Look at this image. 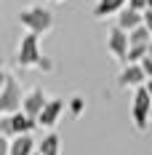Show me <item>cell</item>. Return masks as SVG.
Wrapping results in <instances>:
<instances>
[{"label": "cell", "mask_w": 152, "mask_h": 155, "mask_svg": "<svg viewBox=\"0 0 152 155\" xmlns=\"http://www.w3.org/2000/svg\"><path fill=\"white\" fill-rule=\"evenodd\" d=\"M147 11H152V0H147Z\"/></svg>", "instance_id": "cell-24"}, {"label": "cell", "mask_w": 152, "mask_h": 155, "mask_svg": "<svg viewBox=\"0 0 152 155\" xmlns=\"http://www.w3.org/2000/svg\"><path fill=\"white\" fill-rule=\"evenodd\" d=\"M139 67H141V72L147 75V80H150V78H152V59H150V56H144V59L139 62Z\"/></svg>", "instance_id": "cell-17"}, {"label": "cell", "mask_w": 152, "mask_h": 155, "mask_svg": "<svg viewBox=\"0 0 152 155\" xmlns=\"http://www.w3.org/2000/svg\"><path fill=\"white\" fill-rule=\"evenodd\" d=\"M19 24L27 32H32V35L40 38V35H46L48 30H53L56 19H53V14H51L48 8H43V5H27V8L19 11Z\"/></svg>", "instance_id": "cell-1"}, {"label": "cell", "mask_w": 152, "mask_h": 155, "mask_svg": "<svg viewBox=\"0 0 152 155\" xmlns=\"http://www.w3.org/2000/svg\"><path fill=\"white\" fill-rule=\"evenodd\" d=\"M48 96L43 88H32L30 94H24V102H21V112L27 115V118H32V120H37V115L43 112V107H46Z\"/></svg>", "instance_id": "cell-6"}, {"label": "cell", "mask_w": 152, "mask_h": 155, "mask_svg": "<svg viewBox=\"0 0 152 155\" xmlns=\"http://www.w3.org/2000/svg\"><path fill=\"white\" fill-rule=\"evenodd\" d=\"M53 3H64V0H53Z\"/></svg>", "instance_id": "cell-25"}, {"label": "cell", "mask_w": 152, "mask_h": 155, "mask_svg": "<svg viewBox=\"0 0 152 155\" xmlns=\"http://www.w3.org/2000/svg\"><path fill=\"white\" fill-rule=\"evenodd\" d=\"M144 83H147V75L141 72L139 64H125L123 72L118 75V86H120V88H139V86H144Z\"/></svg>", "instance_id": "cell-8"}, {"label": "cell", "mask_w": 152, "mask_h": 155, "mask_svg": "<svg viewBox=\"0 0 152 155\" xmlns=\"http://www.w3.org/2000/svg\"><path fill=\"white\" fill-rule=\"evenodd\" d=\"M8 120H11V131H14V137H24V134H32V131H35V126H37V120L27 118L21 110H19V112H14V115H8Z\"/></svg>", "instance_id": "cell-10"}, {"label": "cell", "mask_w": 152, "mask_h": 155, "mask_svg": "<svg viewBox=\"0 0 152 155\" xmlns=\"http://www.w3.org/2000/svg\"><path fill=\"white\" fill-rule=\"evenodd\" d=\"M150 118H152V112H150Z\"/></svg>", "instance_id": "cell-27"}, {"label": "cell", "mask_w": 152, "mask_h": 155, "mask_svg": "<svg viewBox=\"0 0 152 155\" xmlns=\"http://www.w3.org/2000/svg\"><path fill=\"white\" fill-rule=\"evenodd\" d=\"M37 153L40 155H59L61 153V139H59V134H46L43 139H40V144H37Z\"/></svg>", "instance_id": "cell-13"}, {"label": "cell", "mask_w": 152, "mask_h": 155, "mask_svg": "<svg viewBox=\"0 0 152 155\" xmlns=\"http://www.w3.org/2000/svg\"><path fill=\"white\" fill-rule=\"evenodd\" d=\"M141 24H144L147 32L152 35V11H141Z\"/></svg>", "instance_id": "cell-18"}, {"label": "cell", "mask_w": 152, "mask_h": 155, "mask_svg": "<svg viewBox=\"0 0 152 155\" xmlns=\"http://www.w3.org/2000/svg\"><path fill=\"white\" fill-rule=\"evenodd\" d=\"M35 155H40V153H37V150H35Z\"/></svg>", "instance_id": "cell-26"}, {"label": "cell", "mask_w": 152, "mask_h": 155, "mask_svg": "<svg viewBox=\"0 0 152 155\" xmlns=\"http://www.w3.org/2000/svg\"><path fill=\"white\" fill-rule=\"evenodd\" d=\"M144 88H147V94H150V96H152V78H150V80H147V83H144Z\"/></svg>", "instance_id": "cell-22"}, {"label": "cell", "mask_w": 152, "mask_h": 155, "mask_svg": "<svg viewBox=\"0 0 152 155\" xmlns=\"http://www.w3.org/2000/svg\"><path fill=\"white\" fill-rule=\"evenodd\" d=\"M150 40H152V35L147 32V27H144V24L128 32V46H131V48H134V46H150Z\"/></svg>", "instance_id": "cell-14"}, {"label": "cell", "mask_w": 152, "mask_h": 155, "mask_svg": "<svg viewBox=\"0 0 152 155\" xmlns=\"http://www.w3.org/2000/svg\"><path fill=\"white\" fill-rule=\"evenodd\" d=\"M125 8H131V11H139V14H141V11H147V0H128Z\"/></svg>", "instance_id": "cell-16"}, {"label": "cell", "mask_w": 152, "mask_h": 155, "mask_svg": "<svg viewBox=\"0 0 152 155\" xmlns=\"http://www.w3.org/2000/svg\"><path fill=\"white\" fill-rule=\"evenodd\" d=\"M150 112H152V96L147 94L144 86L134 88V102H131V120L139 131H144L150 123Z\"/></svg>", "instance_id": "cell-3"}, {"label": "cell", "mask_w": 152, "mask_h": 155, "mask_svg": "<svg viewBox=\"0 0 152 155\" xmlns=\"http://www.w3.org/2000/svg\"><path fill=\"white\" fill-rule=\"evenodd\" d=\"M8 155H35V139H32V134L14 137V139H11V150H8Z\"/></svg>", "instance_id": "cell-12"}, {"label": "cell", "mask_w": 152, "mask_h": 155, "mask_svg": "<svg viewBox=\"0 0 152 155\" xmlns=\"http://www.w3.org/2000/svg\"><path fill=\"white\" fill-rule=\"evenodd\" d=\"M107 48H109V54L115 56V59H120L125 64V56H128V32L118 30V27H109L107 32Z\"/></svg>", "instance_id": "cell-5"}, {"label": "cell", "mask_w": 152, "mask_h": 155, "mask_svg": "<svg viewBox=\"0 0 152 155\" xmlns=\"http://www.w3.org/2000/svg\"><path fill=\"white\" fill-rule=\"evenodd\" d=\"M40 38L37 35H32V32H27L24 38H21V43H19V54H16V64L19 67H37L40 64Z\"/></svg>", "instance_id": "cell-4"}, {"label": "cell", "mask_w": 152, "mask_h": 155, "mask_svg": "<svg viewBox=\"0 0 152 155\" xmlns=\"http://www.w3.org/2000/svg\"><path fill=\"white\" fill-rule=\"evenodd\" d=\"M8 150H11V139H5L0 134V155H8Z\"/></svg>", "instance_id": "cell-19"}, {"label": "cell", "mask_w": 152, "mask_h": 155, "mask_svg": "<svg viewBox=\"0 0 152 155\" xmlns=\"http://www.w3.org/2000/svg\"><path fill=\"white\" fill-rule=\"evenodd\" d=\"M21 102H24V91L19 86V80L14 75L5 78V86L0 91V115H14L21 110Z\"/></svg>", "instance_id": "cell-2"}, {"label": "cell", "mask_w": 152, "mask_h": 155, "mask_svg": "<svg viewBox=\"0 0 152 155\" xmlns=\"http://www.w3.org/2000/svg\"><path fill=\"white\" fill-rule=\"evenodd\" d=\"M37 67H40L43 72H51V67H53V64L48 62V59H40V64H37Z\"/></svg>", "instance_id": "cell-20"}, {"label": "cell", "mask_w": 152, "mask_h": 155, "mask_svg": "<svg viewBox=\"0 0 152 155\" xmlns=\"http://www.w3.org/2000/svg\"><path fill=\"white\" fill-rule=\"evenodd\" d=\"M64 107H67L64 99H48L46 107H43V112L37 115V126H46V128L56 126L59 118H61V112H64Z\"/></svg>", "instance_id": "cell-7"}, {"label": "cell", "mask_w": 152, "mask_h": 155, "mask_svg": "<svg viewBox=\"0 0 152 155\" xmlns=\"http://www.w3.org/2000/svg\"><path fill=\"white\" fill-rule=\"evenodd\" d=\"M147 56L152 59V40H150V46H147Z\"/></svg>", "instance_id": "cell-23"}, {"label": "cell", "mask_w": 152, "mask_h": 155, "mask_svg": "<svg viewBox=\"0 0 152 155\" xmlns=\"http://www.w3.org/2000/svg\"><path fill=\"white\" fill-rule=\"evenodd\" d=\"M5 78H8V72L0 67V91H3V86H5Z\"/></svg>", "instance_id": "cell-21"}, {"label": "cell", "mask_w": 152, "mask_h": 155, "mask_svg": "<svg viewBox=\"0 0 152 155\" xmlns=\"http://www.w3.org/2000/svg\"><path fill=\"white\" fill-rule=\"evenodd\" d=\"M125 5H128V0H96L91 14H93V19H107L112 14H120Z\"/></svg>", "instance_id": "cell-9"}, {"label": "cell", "mask_w": 152, "mask_h": 155, "mask_svg": "<svg viewBox=\"0 0 152 155\" xmlns=\"http://www.w3.org/2000/svg\"><path fill=\"white\" fill-rule=\"evenodd\" d=\"M83 110H86V99H83V96H72V99H70V112H72V115H83Z\"/></svg>", "instance_id": "cell-15"}, {"label": "cell", "mask_w": 152, "mask_h": 155, "mask_svg": "<svg viewBox=\"0 0 152 155\" xmlns=\"http://www.w3.org/2000/svg\"><path fill=\"white\" fill-rule=\"evenodd\" d=\"M115 27L123 30V32L136 30V27H141V14H139V11H131V8H123L120 14H118V24H115Z\"/></svg>", "instance_id": "cell-11"}]
</instances>
